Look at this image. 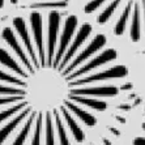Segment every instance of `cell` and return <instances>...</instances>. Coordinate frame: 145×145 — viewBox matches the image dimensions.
<instances>
[{
  "label": "cell",
  "instance_id": "5b68a950",
  "mask_svg": "<svg viewBox=\"0 0 145 145\" xmlns=\"http://www.w3.org/2000/svg\"><path fill=\"white\" fill-rule=\"evenodd\" d=\"M4 5V0H0V8H3Z\"/></svg>",
  "mask_w": 145,
  "mask_h": 145
},
{
  "label": "cell",
  "instance_id": "7a4b0ae2",
  "mask_svg": "<svg viewBox=\"0 0 145 145\" xmlns=\"http://www.w3.org/2000/svg\"><path fill=\"white\" fill-rule=\"evenodd\" d=\"M82 10L94 14L99 26L111 25L116 37L128 33L132 42H138L145 33V0H86Z\"/></svg>",
  "mask_w": 145,
  "mask_h": 145
},
{
  "label": "cell",
  "instance_id": "277c9868",
  "mask_svg": "<svg viewBox=\"0 0 145 145\" xmlns=\"http://www.w3.org/2000/svg\"><path fill=\"white\" fill-rule=\"evenodd\" d=\"M142 131L145 132V121L142 123ZM133 145H145V135L136 137L135 140H133Z\"/></svg>",
  "mask_w": 145,
  "mask_h": 145
},
{
  "label": "cell",
  "instance_id": "6da1fadb",
  "mask_svg": "<svg viewBox=\"0 0 145 145\" xmlns=\"http://www.w3.org/2000/svg\"><path fill=\"white\" fill-rule=\"evenodd\" d=\"M31 35L22 17L13 18L14 33L1 37L17 59L0 48V145H73L85 140V129L97 124V114L119 94L116 82L128 76L118 63V51L106 34L77 16L57 10L29 17Z\"/></svg>",
  "mask_w": 145,
  "mask_h": 145
},
{
  "label": "cell",
  "instance_id": "3957f363",
  "mask_svg": "<svg viewBox=\"0 0 145 145\" xmlns=\"http://www.w3.org/2000/svg\"><path fill=\"white\" fill-rule=\"evenodd\" d=\"M67 5L65 0H59V1H40V3H33L30 4V8L33 9H59L64 8Z\"/></svg>",
  "mask_w": 145,
  "mask_h": 145
},
{
  "label": "cell",
  "instance_id": "8992f818",
  "mask_svg": "<svg viewBox=\"0 0 145 145\" xmlns=\"http://www.w3.org/2000/svg\"><path fill=\"white\" fill-rule=\"evenodd\" d=\"M17 1H18V0H10V3L12 4H17Z\"/></svg>",
  "mask_w": 145,
  "mask_h": 145
}]
</instances>
